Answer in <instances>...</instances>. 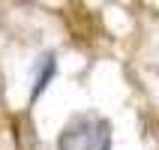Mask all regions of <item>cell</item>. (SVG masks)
Wrapping results in <instances>:
<instances>
[{
	"label": "cell",
	"instance_id": "cell-1",
	"mask_svg": "<svg viewBox=\"0 0 159 150\" xmlns=\"http://www.w3.org/2000/svg\"><path fill=\"white\" fill-rule=\"evenodd\" d=\"M57 150H111V123L99 114H75L57 135Z\"/></svg>",
	"mask_w": 159,
	"mask_h": 150
},
{
	"label": "cell",
	"instance_id": "cell-2",
	"mask_svg": "<svg viewBox=\"0 0 159 150\" xmlns=\"http://www.w3.org/2000/svg\"><path fill=\"white\" fill-rule=\"evenodd\" d=\"M54 75H57V54H54V51H42L33 60V69H30V78H33L30 102H36V99L45 93V87L54 81Z\"/></svg>",
	"mask_w": 159,
	"mask_h": 150
}]
</instances>
